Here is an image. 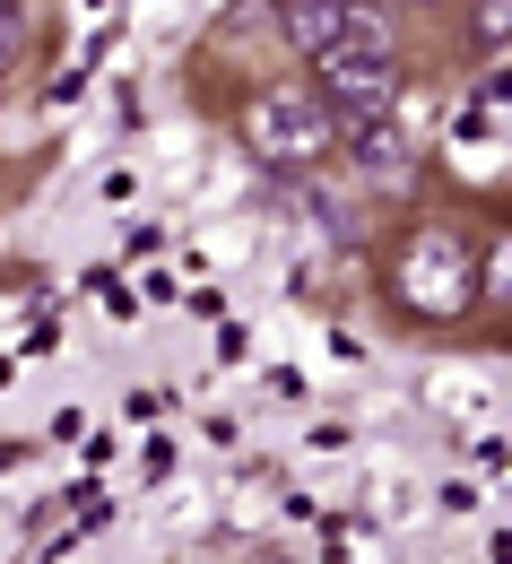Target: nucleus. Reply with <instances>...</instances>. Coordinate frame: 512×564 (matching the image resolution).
I'll return each mask as SVG.
<instances>
[{
    "label": "nucleus",
    "instance_id": "obj_3",
    "mask_svg": "<svg viewBox=\"0 0 512 564\" xmlns=\"http://www.w3.org/2000/svg\"><path fill=\"white\" fill-rule=\"evenodd\" d=\"M243 148L270 165V174H304L322 156H339V122L313 87H261L243 105Z\"/></svg>",
    "mask_w": 512,
    "mask_h": 564
},
{
    "label": "nucleus",
    "instance_id": "obj_7",
    "mask_svg": "<svg viewBox=\"0 0 512 564\" xmlns=\"http://www.w3.org/2000/svg\"><path fill=\"white\" fill-rule=\"evenodd\" d=\"M9 53H18V26H0V78H9Z\"/></svg>",
    "mask_w": 512,
    "mask_h": 564
},
{
    "label": "nucleus",
    "instance_id": "obj_4",
    "mask_svg": "<svg viewBox=\"0 0 512 564\" xmlns=\"http://www.w3.org/2000/svg\"><path fill=\"white\" fill-rule=\"evenodd\" d=\"M279 9V35H287L295 62H313V53H330L339 35H348V18L366 9V0H270Z\"/></svg>",
    "mask_w": 512,
    "mask_h": 564
},
{
    "label": "nucleus",
    "instance_id": "obj_1",
    "mask_svg": "<svg viewBox=\"0 0 512 564\" xmlns=\"http://www.w3.org/2000/svg\"><path fill=\"white\" fill-rule=\"evenodd\" d=\"M382 313L400 330H469L478 313V235L443 209H417L382 243Z\"/></svg>",
    "mask_w": 512,
    "mask_h": 564
},
{
    "label": "nucleus",
    "instance_id": "obj_6",
    "mask_svg": "<svg viewBox=\"0 0 512 564\" xmlns=\"http://www.w3.org/2000/svg\"><path fill=\"white\" fill-rule=\"evenodd\" d=\"M460 44L469 53H504L512 44V0H460Z\"/></svg>",
    "mask_w": 512,
    "mask_h": 564
},
{
    "label": "nucleus",
    "instance_id": "obj_5",
    "mask_svg": "<svg viewBox=\"0 0 512 564\" xmlns=\"http://www.w3.org/2000/svg\"><path fill=\"white\" fill-rule=\"evenodd\" d=\"M478 313H512V217H495L478 243Z\"/></svg>",
    "mask_w": 512,
    "mask_h": 564
},
{
    "label": "nucleus",
    "instance_id": "obj_8",
    "mask_svg": "<svg viewBox=\"0 0 512 564\" xmlns=\"http://www.w3.org/2000/svg\"><path fill=\"white\" fill-rule=\"evenodd\" d=\"M18 9H26V0H0V26H18Z\"/></svg>",
    "mask_w": 512,
    "mask_h": 564
},
{
    "label": "nucleus",
    "instance_id": "obj_2",
    "mask_svg": "<svg viewBox=\"0 0 512 564\" xmlns=\"http://www.w3.org/2000/svg\"><path fill=\"white\" fill-rule=\"evenodd\" d=\"M313 96L330 105V122H391L400 96H408V70H400V44L382 26V9H357L348 35L330 53H313Z\"/></svg>",
    "mask_w": 512,
    "mask_h": 564
}]
</instances>
